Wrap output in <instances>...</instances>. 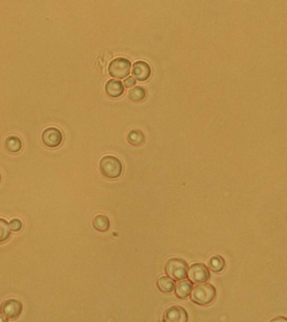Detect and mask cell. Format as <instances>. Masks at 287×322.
I'll return each instance as SVG.
<instances>
[{
	"label": "cell",
	"instance_id": "obj_1",
	"mask_svg": "<svg viewBox=\"0 0 287 322\" xmlns=\"http://www.w3.org/2000/svg\"><path fill=\"white\" fill-rule=\"evenodd\" d=\"M217 291L214 286L208 283H202L195 286L191 292V300L199 306L209 305L216 298Z\"/></svg>",
	"mask_w": 287,
	"mask_h": 322
},
{
	"label": "cell",
	"instance_id": "obj_2",
	"mask_svg": "<svg viewBox=\"0 0 287 322\" xmlns=\"http://www.w3.org/2000/svg\"><path fill=\"white\" fill-rule=\"evenodd\" d=\"M100 171L103 176L109 179L120 177L123 171V165L121 161L113 156H103L99 163Z\"/></svg>",
	"mask_w": 287,
	"mask_h": 322
},
{
	"label": "cell",
	"instance_id": "obj_3",
	"mask_svg": "<svg viewBox=\"0 0 287 322\" xmlns=\"http://www.w3.org/2000/svg\"><path fill=\"white\" fill-rule=\"evenodd\" d=\"M187 262L181 258H170L164 267V270L168 276L175 281H181L187 277Z\"/></svg>",
	"mask_w": 287,
	"mask_h": 322
},
{
	"label": "cell",
	"instance_id": "obj_4",
	"mask_svg": "<svg viewBox=\"0 0 287 322\" xmlns=\"http://www.w3.org/2000/svg\"><path fill=\"white\" fill-rule=\"evenodd\" d=\"M131 70V62L128 59L119 57L110 62L108 72L109 75L117 79H123L128 77Z\"/></svg>",
	"mask_w": 287,
	"mask_h": 322
},
{
	"label": "cell",
	"instance_id": "obj_5",
	"mask_svg": "<svg viewBox=\"0 0 287 322\" xmlns=\"http://www.w3.org/2000/svg\"><path fill=\"white\" fill-rule=\"evenodd\" d=\"M187 277L192 283H205L210 278L209 270L205 264L196 263L187 269Z\"/></svg>",
	"mask_w": 287,
	"mask_h": 322
},
{
	"label": "cell",
	"instance_id": "obj_6",
	"mask_svg": "<svg viewBox=\"0 0 287 322\" xmlns=\"http://www.w3.org/2000/svg\"><path fill=\"white\" fill-rule=\"evenodd\" d=\"M43 144L49 148L58 147L63 140V136L60 129L55 127L45 128L41 134Z\"/></svg>",
	"mask_w": 287,
	"mask_h": 322
},
{
	"label": "cell",
	"instance_id": "obj_7",
	"mask_svg": "<svg viewBox=\"0 0 287 322\" xmlns=\"http://www.w3.org/2000/svg\"><path fill=\"white\" fill-rule=\"evenodd\" d=\"M1 313L8 319H17L22 312V303L20 300L10 299L6 300L1 306Z\"/></svg>",
	"mask_w": 287,
	"mask_h": 322
},
{
	"label": "cell",
	"instance_id": "obj_8",
	"mask_svg": "<svg viewBox=\"0 0 287 322\" xmlns=\"http://www.w3.org/2000/svg\"><path fill=\"white\" fill-rule=\"evenodd\" d=\"M164 322H187L188 321L187 311L181 306H170L164 314Z\"/></svg>",
	"mask_w": 287,
	"mask_h": 322
},
{
	"label": "cell",
	"instance_id": "obj_9",
	"mask_svg": "<svg viewBox=\"0 0 287 322\" xmlns=\"http://www.w3.org/2000/svg\"><path fill=\"white\" fill-rule=\"evenodd\" d=\"M133 76L137 80L144 81L151 77V69L150 65L145 61H139L135 62L133 67Z\"/></svg>",
	"mask_w": 287,
	"mask_h": 322
},
{
	"label": "cell",
	"instance_id": "obj_10",
	"mask_svg": "<svg viewBox=\"0 0 287 322\" xmlns=\"http://www.w3.org/2000/svg\"><path fill=\"white\" fill-rule=\"evenodd\" d=\"M105 92L109 97L117 98L122 96L124 92V87L120 80L111 79L108 80V82L105 85Z\"/></svg>",
	"mask_w": 287,
	"mask_h": 322
},
{
	"label": "cell",
	"instance_id": "obj_11",
	"mask_svg": "<svg viewBox=\"0 0 287 322\" xmlns=\"http://www.w3.org/2000/svg\"><path fill=\"white\" fill-rule=\"evenodd\" d=\"M193 289V283L188 280H181L175 286V293L179 299H186L188 297Z\"/></svg>",
	"mask_w": 287,
	"mask_h": 322
},
{
	"label": "cell",
	"instance_id": "obj_12",
	"mask_svg": "<svg viewBox=\"0 0 287 322\" xmlns=\"http://www.w3.org/2000/svg\"><path fill=\"white\" fill-rule=\"evenodd\" d=\"M175 281L170 276H162L157 281V287L160 291L164 294H169L175 289Z\"/></svg>",
	"mask_w": 287,
	"mask_h": 322
},
{
	"label": "cell",
	"instance_id": "obj_13",
	"mask_svg": "<svg viewBox=\"0 0 287 322\" xmlns=\"http://www.w3.org/2000/svg\"><path fill=\"white\" fill-rule=\"evenodd\" d=\"M92 226L96 230L104 233L109 230L110 228V222H109V217L104 216V215H97L92 221Z\"/></svg>",
	"mask_w": 287,
	"mask_h": 322
},
{
	"label": "cell",
	"instance_id": "obj_14",
	"mask_svg": "<svg viewBox=\"0 0 287 322\" xmlns=\"http://www.w3.org/2000/svg\"><path fill=\"white\" fill-rule=\"evenodd\" d=\"M5 147L11 153H18L22 149V142L16 136H9L6 139Z\"/></svg>",
	"mask_w": 287,
	"mask_h": 322
},
{
	"label": "cell",
	"instance_id": "obj_15",
	"mask_svg": "<svg viewBox=\"0 0 287 322\" xmlns=\"http://www.w3.org/2000/svg\"><path fill=\"white\" fill-rule=\"evenodd\" d=\"M128 97L132 102L140 103L141 101L144 100L146 97V92H145V89L141 86H135V87H132L128 91Z\"/></svg>",
	"mask_w": 287,
	"mask_h": 322
},
{
	"label": "cell",
	"instance_id": "obj_16",
	"mask_svg": "<svg viewBox=\"0 0 287 322\" xmlns=\"http://www.w3.org/2000/svg\"><path fill=\"white\" fill-rule=\"evenodd\" d=\"M224 267H225V260L222 256L214 255L210 259V270L213 272H221V271H223Z\"/></svg>",
	"mask_w": 287,
	"mask_h": 322
},
{
	"label": "cell",
	"instance_id": "obj_17",
	"mask_svg": "<svg viewBox=\"0 0 287 322\" xmlns=\"http://www.w3.org/2000/svg\"><path fill=\"white\" fill-rule=\"evenodd\" d=\"M128 140L133 145H142L145 142V135L142 131L134 129L128 133Z\"/></svg>",
	"mask_w": 287,
	"mask_h": 322
},
{
	"label": "cell",
	"instance_id": "obj_18",
	"mask_svg": "<svg viewBox=\"0 0 287 322\" xmlns=\"http://www.w3.org/2000/svg\"><path fill=\"white\" fill-rule=\"evenodd\" d=\"M11 234V228L8 222L3 218H0V242L7 241Z\"/></svg>",
	"mask_w": 287,
	"mask_h": 322
},
{
	"label": "cell",
	"instance_id": "obj_19",
	"mask_svg": "<svg viewBox=\"0 0 287 322\" xmlns=\"http://www.w3.org/2000/svg\"><path fill=\"white\" fill-rule=\"evenodd\" d=\"M9 227L12 231L18 232L22 228V222L19 219L12 220L11 222H9Z\"/></svg>",
	"mask_w": 287,
	"mask_h": 322
},
{
	"label": "cell",
	"instance_id": "obj_20",
	"mask_svg": "<svg viewBox=\"0 0 287 322\" xmlns=\"http://www.w3.org/2000/svg\"><path fill=\"white\" fill-rule=\"evenodd\" d=\"M136 84V80H134V78H126L125 80H123V85L127 88H130V87H133Z\"/></svg>",
	"mask_w": 287,
	"mask_h": 322
},
{
	"label": "cell",
	"instance_id": "obj_21",
	"mask_svg": "<svg viewBox=\"0 0 287 322\" xmlns=\"http://www.w3.org/2000/svg\"><path fill=\"white\" fill-rule=\"evenodd\" d=\"M278 321H285V322H287V318H284V317H277V318H274V319L271 320V322H278Z\"/></svg>",
	"mask_w": 287,
	"mask_h": 322
},
{
	"label": "cell",
	"instance_id": "obj_22",
	"mask_svg": "<svg viewBox=\"0 0 287 322\" xmlns=\"http://www.w3.org/2000/svg\"><path fill=\"white\" fill-rule=\"evenodd\" d=\"M0 322H8V318H6L4 316L0 315Z\"/></svg>",
	"mask_w": 287,
	"mask_h": 322
},
{
	"label": "cell",
	"instance_id": "obj_23",
	"mask_svg": "<svg viewBox=\"0 0 287 322\" xmlns=\"http://www.w3.org/2000/svg\"><path fill=\"white\" fill-rule=\"evenodd\" d=\"M0 181H1V175H0Z\"/></svg>",
	"mask_w": 287,
	"mask_h": 322
}]
</instances>
